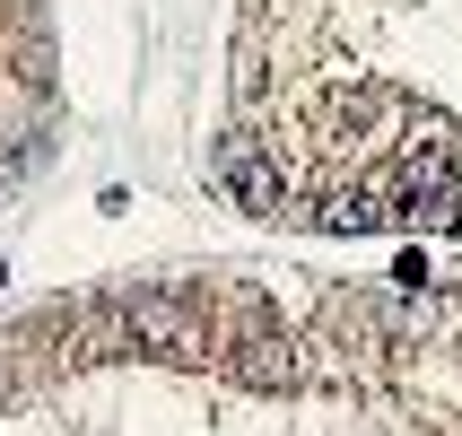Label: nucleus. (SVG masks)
<instances>
[{
	"label": "nucleus",
	"instance_id": "1",
	"mask_svg": "<svg viewBox=\"0 0 462 436\" xmlns=\"http://www.w3.org/2000/svg\"><path fill=\"white\" fill-rule=\"evenodd\" d=\"M123 323H131V340H140V349H157V358H175V366L218 358V332L183 306L175 288H140V297H123Z\"/></svg>",
	"mask_w": 462,
	"mask_h": 436
},
{
	"label": "nucleus",
	"instance_id": "2",
	"mask_svg": "<svg viewBox=\"0 0 462 436\" xmlns=\"http://www.w3.org/2000/svg\"><path fill=\"white\" fill-rule=\"evenodd\" d=\"M209 175L227 183V201L254 209V218H280V201H288L280 157H271V140H254V131H227V140L209 149Z\"/></svg>",
	"mask_w": 462,
	"mask_h": 436
},
{
	"label": "nucleus",
	"instance_id": "3",
	"mask_svg": "<svg viewBox=\"0 0 462 436\" xmlns=\"http://www.w3.org/2000/svg\"><path fill=\"white\" fill-rule=\"evenodd\" d=\"M236 376H245V385H288V340H245V358H236Z\"/></svg>",
	"mask_w": 462,
	"mask_h": 436
},
{
	"label": "nucleus",
	"instance_id": "4",
	"mask_svg": "<svg viewBox=\"0 0 462 436\" xmlns=\"http://www.w3.org/2000/svg\"><path fill=\"white\" fill-rule=\"evenodd\" d=\"M428 280H437L428 254H402V262H393V288H402V297H428Z\"/></svg>",
	"mask_w": 462,
	"mask_h": 436
}]
</instances>
